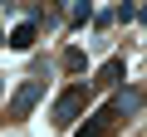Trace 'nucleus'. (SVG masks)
<instances>
[{"instance_id": "nucleus-2", "label": "nucleus", "mask_w": 147, "mask_h": 137, "mask_svg": "<svg viewBox=\"0 0 147 137\" xmlns=\"http://www.w3.org/2000/svg\"><path fill=\"white\" fill-rule=\"evenodd\" d=\"M34 98H39V83H25V88H20V98H15V103H10V118H25V113H30V103H34Z\"/></svg>"}, {"instance_id": "nucleus-1", "label": "nucleus", "mask_w": 147, "mask_h": 137, "mask_svg": "<svg viewBox=\"0 0 147 137\" xmlns=\"http://www.w3.org/2000/svg\"><path fill=\"white\" fill-rule=\"evenodd\" d=\"M84 98H88V88H84V83H79V88H69V93L59 98V108H54V122H69L74 113H79V103H84Z\"/></svg>"}, {"instance_id": "nucleus-3", "label": "nucleus", "mask_w": 147, "mask_h": 137, "mask_svg": "<svg viewBox=\"0 0 147 137\" xmlns=\"http://www.w3.org/2000/svg\"><path fill=\"white\" fill-rule=\"evenodd\" d=\"M30 39H34V25H20V30H15V39H10V44H20V49H25V44H30Z\"/></svg>"}]
</instances>
